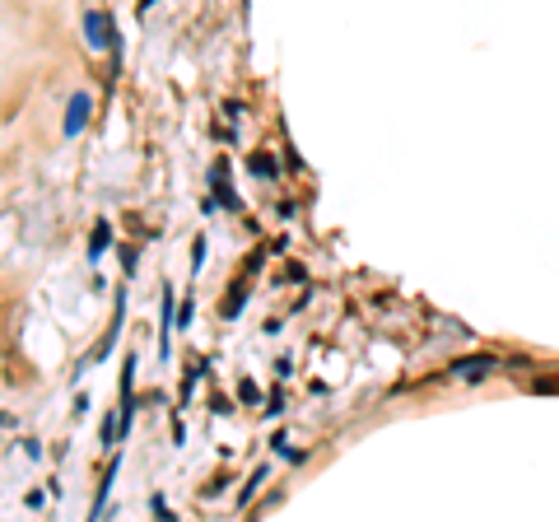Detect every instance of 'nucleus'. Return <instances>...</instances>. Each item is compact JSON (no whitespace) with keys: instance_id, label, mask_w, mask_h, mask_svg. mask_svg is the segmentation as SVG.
I'll return each mask as SVG.
<instances>
[{"instance_id":"obj_8","label":"nucleus","mask_w":559,"mask_h":522,"mask_svg":"<svg viewBox=\"0 0 559 522\" xmlns=\"http://www.w3.org/2000/svg\"><path fill=\"white\" fill-rule=\"evenodd\" d=\"M252 173H257V177H270V173H275V164H270L266 154H257V159H252Z\"/></svg>"},{"instance_id":"obj_4","label":"nucleus","mask_w":559,"mask_h":522,"mask_svg":"<svg viewBox=\"0 0 559 522\" xmlns=\"http://www.w3.org/2000/svg\"><path fill=\"white\" fill-rule=\"evenodd\" d=\"M210 182H215V205L233 210V205H238V196H233V187H229V164H224V159H215V168H210Z\"/></svg>"},{"instance_id":"obj_2","label":"nucleus","mask_w":559,"mask_h":522,"mask_svg":"<svg viewBox=\"0 0 559 522\" xmlns=\"http://www.w3.org/2000/svg\"><path fill=\"white\" fill-rule=\"evenodd\" d=\"M84 33H89V47H117V29H112L108 10H89L84 15Z\"/></svg>"},{"instance_id":"obj_6","label":"nucleus","mask_w":559,"mask_h":522,"mask_svg":"<svg viewBox=\"0 0 559 522\" xmlns=\"http://www.w3.org/2000/svg\"><path fill=\"white\" fill-rule=\"evenodd\" d=\"M108 243H112V224H98V229H93V243H89V261L103 257V252H108Z\"/></svg>"},{"instance_id":"obj_5","label":"nucleus","mask_w":559,"mask_h":522,"mask_svg":"<svg viewBox=\"0 0 559 522\" xmlns=\"http://www.w3.org/2000/svg\"><path fill=\"white\" fill-rule=\"evenodd\" d=\"M177 313H182V308L172 303V294L163 290V313H159V354H163V359H168V336H172V322H177Z\"/></svg>"},{"instance_id":"obj_1","label":"nucleus","mask_w":559,"mask_h":522,"mask_svg":"<svg viewBox=\"0 0 559 522\" xmlns=\"http://www.w3.org/2000/svg\"><path fill=\"white\" fill-rule=\"evenodd\" d=\"M494 369H499L494 354H466V359H457L448 373H452V378H462V383H485Z\"/></svg>"},{"instance_id":"obj_9","label":"nucleus","mask_w":559,"mask_h":522,"mask_svg":"<svg viewBox=\"0 0 559 522\" xmlns=\"http://www.w3.org/2000/svg\"><path fill=\"white\" fill-rule=\"evenodd\" d=\"M191 261H196L191 271H201V261H205V238H196V243H191Z\"/></svg>"},{"instance_id":"obj_7","label":"nucleus","mask_w":559,"mask_h":522,"mask_svg":"<svg viewBox=\"0 0 559 522\" xmlns=\"http://www.w3.org/2000/svg\"><path fill=\"white\" fill-rule=\"evenodd\" d=\"M261 480H266V466H257V471H252V480H248V490L238 494V504H248L252 494H257V485H261Z\"/></svg>"},{"instance_id":"obj_3","label":"nucleus","mask_w":559,"mask_h":522,"mask_svg":"<svg viewBox=\"0 0 559 522\" xmlns=\"http://www.w3.org/2000/svg\"><path fill=\"white\" fill-rule=\"evenodd\" d=\"M89 108H93L89 93H70V108H65V136H79V131L89 126Z\"/></svg>"}]
</instances>
